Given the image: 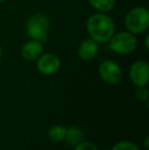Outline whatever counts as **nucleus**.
<instances>
[{"label":"nucleus","mask_w":149,"mask_h":150,"mask_svg":"<svg viewBox=\"0 0 149 150\" xmlns=\"http://www.w3.org/2000/svg\"><path fill=\"white\" fill-rule=\"evenodd\" d=\"M88 35L98 44L108 43L115 33L114 21L103 12H97L90 16L86 23Z\"/></svg>","instance_id":"1"},{"label":"nucleus","mask_w":149,"mask_h":150,"mask_svg":"<svg viewBox=\"0 0 149 150\" xmlns=\"http://www.w3.org/2000/svg\"><path fill=\"white\" fill-rule=\"evenodd\" d=\"M50 31V20L45 13L37 12L29 18L26 25L27 35L30 39L45 43Z\"/></svg>","instance_id":"2"},{"label":"nucleus","mask_w":149,"mask_h":150,"mask_svg":"<svg viewBox=\"0 0 149 150\" xmlns=\"http://www.w3.org/2000/svg\"><path fill=\"white\" fill-rule=\"evenodd\" d=\"M125 26L128 32L134 35H140L149 28V11L144 6H136L127 12Z\"/></svg>","instance_id":"3"},{"label":"nucleus","mask_w":149,"mask_h":150,"mask_svg":"<svg viewBox=\"0 0 149 150\" xmlns=\"http://www.w3.org/2000/svg\"><path fill=\"white\" fill-rule=\"evenodd\" d=\"M109 47L114 53L126 55L134 52L137 48L138 41L136 35L127 30L114 33L108 41Z\"/></svg>","instance_id":"4"},{"label":"nucleus","mask_w":149,"mask_h":150,"mask_svg":"<svg viewBox=\"0 0 149 150\" xmlns=\"http://www.w3.org/2000/svg\"><path fill=\"white\" fill-rule=\"evenodd\" d=\"M98 74L104 83L117 85L123 79V71L119 63L112 59L103 60L98 67Z\"/></svg>","instance_id":"5"},{"label":"nucleus","mask_w":149,"mask_h":150,"mask_svg":"<svg viewBox=\"0 0 149 150\" xmlns=\"http://www.w3.org/2000/svg\"><path fill=\"white\" fill-rule=\"evenodd\" d=\"M129 77L136 87L147 86L149 82V64L145 60H137L132 63L129 69Z\"/></svg>","instance_id":"6"},{"label":"nucleus","mask_w":149,"mask_h":150,"mask_svg":"<svg viewBox=\"0 0 149 150\" xmlns=\"http://www.w3.org/2000/svg\"><path fill=\"white\" fill-rule=\"evenodd\" d=\"M36 61L38 71L43 76L55 75L61 67L59 56L54 53H43Z\"/></svg>","instance_id":"7"},{"label":"nucleus","mask_w":149,"mask_h":150,"mask_svg":"<svg viewBox=\"0 0 149 150\" xmlns=\"http://www.w3.org/2000/svg\"><path fill=\"white\" fill-rule=\"evenodd\" d=\"M44 53V43L30 39L22 46L20 54L27 61H36Z\"/></svg>","instance_id":"8"},{"label":"nucleus","mask_w":149,"mask_h":150,"mask_svg":"<svg viewBox=\"0 0 149 150\" xmlns=\"http://www.w3.org/2000/svg\"><path fill=\"white\" fill-rule=\"evenodd\" d=\"M99 52V44L91 38L85 39L80 43L78 48V55L83 60H92Z\"/></svg>","instance_id":"9"},{"label":"nucleus","mask_w":149,"mask_h":150,"mask_svg":"<svg viewBox=\"0 0 149 150\" xmlns=\"http://www.w3.org/2000/svg\"><path fill=\"white\" fill-rule=\"evenodd\" d=\"M64 140L66 141L68 145L71 146H77L78 144L84 141V132L81 128L79 127H70L68 129H66V134Z\"/></svg>","instance_id":"10"},{"label":"nucleus","mask_w":149,"mask_h":150,"mask_svg":"<svg viewBox=\"0 0 149 150\" xmlns=\"http://www.w3.org/2000/svg\"><path fill=\"white\" fill-rule=\"evenodd\" d=\"M88 2L95 10L103 13L112 11L115 6V0H88Z\"/></svg>","instance_id":"11"},{"label":"nucleus","mask_w":149,"mask_h":150,"mask_svg":"<svg viewBox=\"0 0 149 150\" xmlns=\"http://www.w3.org/2000/svg\"><path fill=\"white\" fill-rule=\"evenodd\" d=\"M66 127L64 126H53L48 130V138L53 142H60L64 141L66 134Z\"/></svg>","instance_id":"12"},{"label":"nucleus","mask_w":149,"mask_h":150,"mask_svg":"<svg viewBox=\"0 0 149 150\" xmlns=\"http://www.w3.org/2000/svg\"><path fill=\"white\" fill-rule=\"evenodd\" d=\"M112 150H140L135 143L131 141H119L112 146Z\"/></svg>","instance_id":"13"},{"label":"nucleus","mask_w":149,"mask_h":150,"mask_svg":"<svg viewBox=\"0 0 149 150\" xmlns=\"http://www.w3.org/2000/svg\"><path fill=\"white\" fill-rule=\"evenodd\" d=\"M135 96L141 102H145L149 98V90L146 86H142V87H137L135 91Z\"/></svg>","instance_id":"14"},{"label":"nucleus","mask_w":149,"mask_h":150,"mask_svg":"<svg viewBox=\"0 0 149 150\" xmlns=\"http://www.w3.org/2000/svg\"><path fill=\"white\" fill-rule=\"evenodd\" d=\"M75 150H99L94 143L88 141H82L80 144L75 146Z\"/></svg>","instance_id":"15"},{"label":"nucleus","mask_w":149,"mask_h":150,"mask_svg":"<svg viewBox=\"0 0 149 150\" xmlns=\"http://www.w3.org/2000/svg\"><path fill=\"white\" fill-rule=\"evenodd\" d=\"M148 142H149V138H148V137H146V138H145V141H144V146H145V149H146V150H148V148H149Z\"/></svg>","instance_id":"16"},{"label":"nucleus","mask_w":149,"mask_h":150,"mask_svg":"<svg viewBox=\"0 0 149 150\" xmlns=\"http://www.w3.org/2000/svg\"><path fill=\"white\" fill-rule=\"evenodd\" d=\"M145 47L146 49H149V36L147 35L145 38Z\"/></svg>","instance_id":"17"},{"label":"nucleus","mask_w":149,"mask_h":150,"mask_svg":"<svg viewBox=\"0 0 149 150\" xmlns=\"http://www.w3.org/2000/svg\"><path fill=\"white\" fill-rule=\"evenodd\" d=\"M1 57H2V47L0 45V59H1Z\"/></svg>","instance_id":"18"},{"label":"nucleus","mask_w":149,"mask_h":150,"mask_svg":"<svg viewBox=\"0 0 149 150\" xmlns=\"http://www.w3.org/2000/svg\"><path fill=\"white\" fill-rule=\"evenodd\" d=\"M4 1H6V0H0V3H2V2H4Z\"/></svg>","instance_id":"19"}]
</instances>
